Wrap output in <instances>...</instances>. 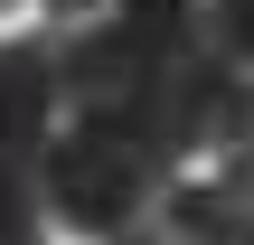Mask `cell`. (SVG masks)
I'll use <instances>...</instances> for the list:
<instances>
[{
	"instance_id": "9",
	"label": "cell",
	"mask_w": 254,
	"mask_h": 245,
	"mask_svg": "<svg viewBox=\"0 0 254 245\" xmlns=\"http://www.w3.org/2000/svg\"><path fill=\"white\" fill-rule=\"evenodd\" d=\"M236 245H254V227H245V236H236Z\"/></svg>"
},
{
	"instance_id": "4",
	"label": "cell",
	"mask_w": 254,
	"mask_h": 245,
	"mask_svg": "<svg viewBox=\"0 0 254 245\" xmlns=\"http://www.w3.org/2000/svg\"><path fill=\"white\" fill-rule=\"evenodd\" d=\"M207 151H217V170H245V179H254V76H236V94H226Z\"/></svg>"
},
{
	"instance_id": "2",
	"label": "cell",
	"mask_w": 254,
	"mask_h": 245,
	"mask_svg": "<svg viewBox=\"0 0 254 245\" xmlns=\"http://www.w3.org/2000/svg\"><path fill=\"white\" fill-rule=\"evenodd\" d=\"M179 170H189V161H179L170 142H151L141 123H113V113H66V123L47 132V151H38L28 189H38V208H47L66 236L123 245L151 208H160V189H170Z\"/></svg>"
},
{
	"instance_id": "5",
	"label": "cell",
	"mask_w": 254,
	"mask_h": 245,
	"mask_svg": "<svg viewBox=\"0 0 254 245\" xmlns=\"http://www.w3.org/2000/svg\"><path fill=\"white\" fill-rule=\"evenodd\" d=\"M0 245H47V208L28 179H0Z\"/></svg>"
},
{
	"instance_id": "8",
	"label": "cell",
	"mask_w": 254,
	"mask_h": 245,
	"mask_svg": "<svg viewBox=\"0 0 254 245\" xmlns=\"http://www.w3.org/2000/svg\"><path fill=\"white\" fill-rule=\"evenodd\" d=\"M123 245H151V236H123Z\"/></svg>"
},
{
	"instance_id": "3",
	"label": "cell",
	"mask_w": 254,
	"mask_h": 245,
	"mask_svg": "<svg viewBox=\"0 0 254 245\" xmlns=\"http://www.w3.org/2000/svg\"><path fill=\"white\" fill-rule=\"evenodd\" d=\"M57 132V57L38 38H0V179H28Z\"/></svg>"
},
{
	"instance_id": "7",
	"label": "cell",
	"mask_w": 254,
	"mask_h": 245,
	"mask_svg": "<svg viewBox=\"0 0 254 245\" xmlns=\"http://www.w3.org/2000/svg\"><path fill=\"white\" fill-rule=\"evenodd\" d=\"M94 9H113V0H47V19H94Z\"/></svg>"
},
{
	"instance_id": "6",
	"label": "cell",
	"mask_w": 254,
	"mask_h": 245,
	"mask_svg": "<svg viewBox=\"0 0 254 245\" xmlns=\"http://www.w3.org/2000/svg\"><path fill=\"white\" fill-rule=\"evenodd\" d=\"M207 28H217V47L254 76V0H207Z\"/></svg>"
},
{
	"instance_id": "10",
	"label": "cell",
	"mask_w": 254,
	"mask_h": 245,
	"mask_svg": "<svg viewBox=\"0 0 254 245\" xmlns=\"http://www.w3.org/2000/svg\"><path fill=\"white\" fill-rule=\"evenodd\" d=\"M0 19H9V0H0Z\"/></svg>"
},
{
	"instance_id": "1",
	"label": "cell",
	"mask_w": 254,
	"mask_h": 245,
	"mask_svg": "<svg viewBox=\"0 0 254 245\" xmlns=\"http://www.w3.org/2000/svg\"><path fill=\"white\" fill-rule=\"evenodd\" d=\"M47 57H57V113L141 123L179 161H198L217 142V113H226V94L245 76L217 47L207 0H113L94 19H57Z\"/></svg>"
}]
</instances>
